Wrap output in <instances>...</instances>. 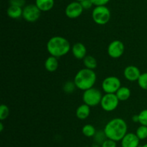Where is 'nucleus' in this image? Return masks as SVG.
Here are the masks:
<instances>
[{
    "label": "nucleus",
    "instance_id": "obj_1",
    "mask_svg": "<svg viewBox=\"0 0 147 147\" xmlns=\"http://www.w3.org/2000/svg\"><path fill=\"white\" fill-rule=\"evenodd\" d=\"M128 126L126 122L121 118H115L109 121L105 126L103 131L106 139L115 142H120L127 134Z\"/></svg>",
    "mask_w": 147,
    "mask_h": 147
},
{
    "label": "nucleus",
    "instance_id": "obj_2",
    "mask_svg": "<svg viewBox=\"0 0 147 147\" xmlns=\"http://www.w3.org/2000/svg\"><path fill=\"white\" fill-rule=\"evenodd\" d=\"M70 49V42L61 36H54L47 43V50L49 54L57 58L67 55Z\"/></svg>",
    "mask_w": 147,
    "mask_h": 147
},
{
    "label": "nucleus",
    "instance_id": "obj_3",
    "mask_svg": "<svg viewBox=\"0 0 147 147\" xmlns=\"http://www.w3.org/2000/svg\"><path fill=\"white\" fill-rule=\"evenodd\" d=\"M97 79V76L94 70L88 68L80 69L76 74L74 83L76 88L80 90H85L93 88Z\"/></svg>",
    "mask_w": 147,
    "mask_h": 147
},
{
    "label": "nucleus",
    "instance_id": "obj_4",
    "mask_svg": "<svg viewBox=\"0 0 147 147\" xmlns=\"http://www.w3.org/2000/svg\"><path fill=\"white\" fill-rule=\"evenodd\" d=\"M92 18L98 25L106 24L111 19V11L106 6H98L92 11Z\"/></svg>",
    "mask_w": 147,
    "mask_h": 147
},
{
    "label": "nucleus",
    "instance_id": "obj_5",
    "mask_svg": "<svg viewBox=\"0 0 147 147\" xmlns=\"http://www.w3.org/2000/svg\"><path fill=\"white\" fill-rule=\"evenodd\" d=\"M103 95L98 89L92 88L86 90L83 93V101L90 107H94L100 104Z\"/></svg>",
    "mask_w": 147,
    "mask_h": 147
},
{
    "label": "nucleus",
    "instance_id": "obj_6",
    "mask_svg": "<svg viewBox=\"0 0 147 147\" xmlns=\"http://www.w3.org/2000/svg\"><path fill=\"white\" fill-rule=\"evenodd\" d=\"M119 101L116 93H106L102 97L100 105L103 111L111 112L117 109Z\"/></svg>",
    "mask_w": 147,
    "mask_h": 147
},
{
    "label": "nucleus",
    "instance_id": "obj_7",
    "mask_svg": "<svg viewBox=\"0 0 147 147\" xmlns=\"http://www.w3.org/2000/svg\"><path fill=\"white\" fill-rule=\"evenodd\" d=\"M121 87V82L116 76H109L102 82V89L105 93H116Z\"/></svg>",
    "mask_w": 147,
    "mask_h": 147
},
{
    "label": "nucleus",
    "instance_id": "obj_8",
    "mask_svg": "<svg viewBox=\"0 0 147 147\" xmlns=\"http://www.w3.org/2000/svg\"><path fill=\"white\" fill-rule=\"evenodd\" d=\"M41 15V11L35 4H28L23 8L22 17L28 22L37 21Z\"/></svg>",
    "mask_w": 147,
    "mask_h": 147
},
{
    "label": "nucleus",
    "instance_id": "obj_9",
    "mask_svg": "<svg viewBox=\"0 0 147 147\" xmlns=\"http://www.w3.org/2000/svg\"><path fill=\"white\" fill-rule=\"evenodd\" d=\"M124 44L121 40H116L112 41L108 46V54L113 59H118L124 53Z\"/></svg>",
    "mask_w": 147,
    "mask_h": 147
},
{
    "label": "nucleus",
    "instance_id": "obj_10",
    "mask_svg": "<svg viewBox=\"0 0 147 147\" xmlns=\"http://www.w3.org/2000/svg\"><path fill=\"white\" fill-rule=\"evenodd\" d=\"M83 11V8L78 1H73L67 4L65 8V15L70 19H76L80 17Z\"/></svg>",
    "mask_w": 147,
    "mask_h": 147
},
{
    "label": "nucleus",
    "instance_id": "obj_11",
    "mask_svg": "<svg viewBox=\"0 0 147 147\" xmlns=\"http://www.w3.org/2000/svg\"><path fill=\"white\" fill-rule=\"evenodd\" d=\"M141 73L139 67L135 65H129L125 67L123 70V76L127 80L130 82L138 81L140 78Z\"/></svg>",
    "mask_w": 147,
    "mask_h": 147
},
{
    "label": "nucleus",
    "instance_id": "obj_12",
    "mask_svg": "<svg viewBox=\"0 0 147 147\" xmlns=\"http://www.w3.org/2000/svg\"><path fill=\"white\" fill-rule=\"evenodd\" d=\"M121 142V147H139L140 139L136 134L127 133Z\"/></svg>",
    "mask_w": 147,
    "mask_h": 147
},
{
    "label": "nucleus",
    "instance_id": "obj_13",
    "mask_svg": "<svg viewBox=\"0 0 147 147\" xmlns=\"http://www.w3.org/2000/svg\"><path fill=\"white\" fill-rule=\"evenodd\" d=\"M71 52L73 55L78 60H83L87 56V49L85 45L81 42L73 45L71 47Z\"/></svg>",
    "mask_w": 147,
    "mask_h": 147
},
{
    "label": "nucleus",
    "instance_id": "obj_14",
    "mask_svg": "<svg viewBox=\"0 0 147 147\" xmlns=\"http://www.w3.org/2000/svg\"><path fill=\"white\" fill-rule=\"evenodd\" d=\"M90 107L88 106V105L85 104V103L79 106L78 109H76V117L78 119H80V120H85V119H86L90 116Z\"/></svg>",
    "mask_w": 147,
    "mask_h": 147
},
{
    "label": "nucleus",
    "instance_id": "obj_15",
    "mask_svg": "<svg viewBox=\"0 0 147 147\" xmlns=\"http://www.w3.org/2000/svg\"><path fill=\"white\" fill-rule=\"evenodd\" d=\"M58 60L57 58L53 56H50L46 59L45 62V68L46 70L48 72L53 73V72L56 71L58 68Z\"/></svg>",
    "mask_w": 147,
    "mask_h": 147
},
{
    "label": "nucleus",
    "instance_id": "obj_16",
    "mask_svg": "<svg viewBox=\"0 0 147 147\" xmlns=\"http://www.w3.org/2000/svg\"><path fill=\"white\" fill-rule=\"evenodd\" d=\"M54 0H35V5L41 11H48L53 8Z\"/></svg>",
    "mask_w": 147,
    "mask_h": 147
},
{
    "label": "nucleus",
    "instance_id": "obj_17",
    "mask_svg": "<svg viewBox=\"0 0 147 147\" xmlns=\"http://www.w3.org/2000/svg\"><path fill=\"white\" fill-rule=\"evenodd\" d=\"M7 15L11 19H19L22 17L23 9L22 7H16V6H11L7 9Z\"/></svg>",
    "mask_w": 147,
    "mask_h": 147
},
{
    "label": "nucleus",
    "instance_id": "obj_18",
    "mask_svg": "<svg viewBox=\"0 0 147 147\" xmlns=\"http://www.w3.org/2000/svg\"><path fill=\"white\" fill-rule=\"evenodd\" d=\"M131 90L126 86H121L116 93V96L121 101L127 100L131 97Z\"/></svg>",
    "mask_w": 147,
    "mask_h": 147
},
{
    "label": "nucleus",
    "instance_id": "obj_19",
    "mask_svg": "<svg viewBox=\"0 0 147 147\" xmlns=\"http://www.w3.org/2000/svg\"><path fill=\"white\" fill-rule=\"evenodd\" d=\"M83 64L86 68L94 70L97 67L98 63L96 59L91 55H87L83 59Z\"/></svg>",
    "mask_w": 147,
    "mask_h": 147
},
{
    "label": "nucleus",
    "instance_id": "obj_20",
    "mask_svg": "<svg viewBox=\"0 0 147 147\" xmlns=\"http://www.w3.org/2000/svg\"><path fill=\"white\" fill-rule=\"evenodd\" d=\"M82 133L86 137H93L96 135V130L94 126L91 124H86L82 128Z\"/></svg>",
    "mask_w": 147,
    "mask_h": 147
},
{
    "label": "nucleus",
    "instance_id": "obj_21",
    "mask_svg": "<svg viewBox=\"0 0 147 147\" xmlns=\"http://www.w3.org/2000/svg\"><path fill=\"white\" fill-rule=\"evenodd\" d=\"M76 88V86L74 81H67L63 84V90L64 93L67 94H71L75 91Z\"/></svg>",
    "mask_w": 147,
    "mask_h": 147
},
{
    "label": "nucleus",
    "instance_id": "obj_22",
    "mask_svg": "<svg viewBox=\"0 0 147 147\" xmlns=\"http://www.w3.org/2000/svg\"><path fill=\"white\" fill-rule=\"evenodd\" d=\"M136 135L140 140L147 139V126L141 125L136 131Z\"/></svg>",
    "mask_w": 147,
    "mask_h": 147
},
{
    "label": "nucleus",
    "instance_id": "obj_23",
    "mask_svg": "<svg viewBox=\"0 0 147 147\" xmlns=\"http://www.w3.org/2000/svg\"><path fill=\"white\" fill-rule=\"evenodd\" d=\"M9 115V109L7 106L1 104L0 106V120L1 121L5 120Z\"/></svg>",
    "mask_w": 147,
    "mask_h": 147
},
{
    "label": "nucleus",
    "instance_id": "obj_24",
    "mask_svg": "<svg viewBox=\"0 0 147 147\" xmlns=\"http://www.w3.org/2000/svg\"><path fill=\"white\" fill-rule=\"evenodd\" d=\"M138 84L141 88L147 90V73H142L138 80Z\"/></svg>",
    "mask_w": 147,
    "mask_h": 147
},
{
    "label": "nucleus",
    "instance_id": "obj_25",
    "mask_svg": "<svg viewBox=\"0 0 147 147\" xmlns=\"http://www.w3.org/2000/svg\"><path fill=\"white\" fill-rule=\"evenodd\" d=\"M139 119L141 125L147 126V109H144L139 113Z\"/></svg>",
    "mask_w": 147,
    "mask_h": 147
},
{
    "label": "nucleus",
    "instance_id": "obj_26",
    "mask_svg": "<svg viewBox=\"0 0 147 147\" xmlns=\"http://www.w3.org/2000/svg\"><path fill=\"white\" fill-rule=\"evenodd\" d=\"M101 147H117V144L115 141L106 139L101 144Z\"/></svg>",
    "mask_w": 147,
    "mask_h": 147
},
{
    "label": "nucleus",
    "instance_id": "obj_27",
    "mask_svg": "<svg viewBox=\"0 0 147 147\" xmlns=\"http://www.w3.org/2000/svg\"><path fill=\"white\" fill-rule=\"evenodd\" d=\"M26 0H9V4L11 6H16V7H22L24 6Z\"/></svg>",
    "mask_w": 147,
    "mask_h": 147
},
{
    "label": "nucleus",
    "instance_id": "obj_28",
    "mask_svg": "<svg viewBox=\"0 0 147 147\" xmlns=\"http://www.w3.org/2000/svg\"><path fill=\"white\" fill-rule=\"evenodd\" d=\"M80 3L81 4L82 7L83 8V9H89L93 5V3H92V1L90 0H83V1H82Z\"/></svg>",
    "mask_w": 147,
    "mask_h": 147
},
{
    "label": "nucleus",
    "instance_id": "obj_29",
    "mask_svg": "<svg viewBox=\"0 0 147 147\" xmlns=\"http://www.w3.org/2000/svg\"><path fill=\"white\" fill-rule=\"evenodd\" d=\"M90 1H92L93 5L98 7V6H106V4H108L110 0H90Z\"/></svg>",
    "mask_w": 147,
    "mask_h": 147
},
{
    "label": "nucleus",
    "instance_id": "obj_30",
    "mask_svg": "<svg viewBox=\"0 0 147 147\" xmlns=\"http://www.w3.org/2000/svg\"><path fill=\"white\" fill-rule=\"evenodd\" d=\"M132 121H133L134 123H138L139 121V114L138 115H134L132 116Z\"/></svg>",
    "mask_w": 147,
    "mask_h": 147
},
{
    "label": "nucleus",
    "instance_id": "obj_31",
    "mask_svg": "<svg viewBox=\"0 0 147 147\" xmlns=\"http://www.w3.org/2000/svg\"><path fill=\"white\" fill-rule=\"evenodd\" d=\"M3 129H4V125H3L2 121H1V123H0V131L2 132Z\"/></svg>",
    "mask_w": 147,
    "mask_h": 147
},
{
    "label": "nucleus",
    "instance_id": "obj_32",
    "mask_svg": "<svg viewBox=\"0 0 147 147\" xmlns=\"http://www.w3.org/2000/svg\"><path fill=\"white\" fill-rule=\"evenodd\" d=\"M140 147H147V143H146V144H145L142 145V146H140Z\"/></svg>",
    "mask_w": 147,
    "mask_h": 147
},
{
    "label": "nucleus",
    "instance_id": "obj_33",
    "mask_svg": "<svg viewBox=\"0 0 147 147\" xmlns=\"http://www.w3.org/2000/svg\"><path fill=\"white\" fill-rule=\"evenodd\" d=\"M82 1H83V0H76V1H78V2H81Z\"/></svg>",
    "mask_w": 147,
    "mask_h": 147
}]
</instances>
